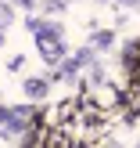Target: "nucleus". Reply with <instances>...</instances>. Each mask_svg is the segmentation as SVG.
Segmentation results:
<instances>
[{
    "label": "nucleus",
    "instance_id": "f257e3e1",
    "mask_svg": "<svg viewBox=\"0 0 140 148\" xmlns=\"http://www.w3.org/2000/svg\"><path fill=\"white\" fill-rule=\"evenodd\" d=\"M93 47H112V33H97L93 36Z\"/></svg>",
    "mask_w": 140,
    "mask_h": 148
},
{
    "label": "nucleus",
    "instance_id": "f03ea898",
    "mask_svg": "<svg viewBox=\"0 0 140 148\" xmlns=\"http://www.w3.org/2000/svg\"><path fill=\"white\" fill-rule=\"evenodd\" d=\"M43 87H47L43 79H29V83H25V90H29V94H43Z\"/></svg>",
    "mask_w": 140,
    "mask_h": 148
},
{
    "label": "nucleus",
    "instance_id": "7ed1b4c3",
    "mask_svg": "<svg viewBox=\"0 0 140 148\" xmlns=\"http://www.w3.org/2000/svg\"><path fill=\"white\" fill-rule=\"evenodd\" d=\"M0 25H11V11H7L4 4H0Z\"/></svg>",
    "mask_w": 140,
    "mask_h": 148
},
{
    "label": "nucleus",
    "instance_id": "20e7f679",
    "mask_svg": "<svg viewBox=\"0 0 140 148\" xmlns=\"http://www.w3.org/2000/svg\"><path fill=\"white\" fill-rule=\"evenodd\" d=\"M65 4H68V0H47V11H61Z\"/></svg>",
    "mask_w": 140,
    "mask_h": 148
},
{
    "label": "nucleus",
    "instance_id": "39448f33",
    "mask_svg": "<svg viewBox=\"0 0 140 148\" xmlns=\"http://www.w3.org/2000/svg\"><path fill=\"white\" fill-rule=\"evenodd\" d=\"M18 4H22V7H32V0H18Z\"/></svg>",
    "mask_w": 140,
    "mask_h": 148
},
{
    "label": "nucleus",
    "instance_id": "423d86ee",
    "mask_svg": "<svg viewBox=\"0 0 140 148\" xmlns=\"http://www.w3.org/2000/svg\"><path fill=\"white\" fill-rule=\"evenodd\" d=\"M122 4H126V7H129V4H137V0H122Z\"/></svg>",
    "mask_w": 140,
    "mask_h": 148
}]
</instances>
